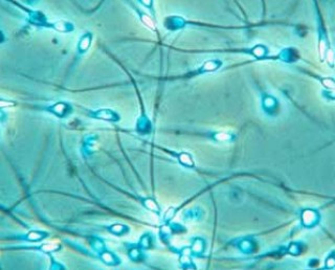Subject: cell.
<instances>
[{"label": "cell", "mask_w": 335, "mask_h": 270, "mask_svg": "<svg viewBox=\"0 0 335 270\" xmlns=\"http://www.w3.org/2000/svg\"><path fill=\"white\" fill-rule=\"evenodd\" d=\"M139 16H140V20H141V22H143L147 27H149L150 30H154V28H155V25H154L153 21L151 20L150 16H148L147 14L141 13V12H139Z\"/></svg>", "instance_id": "1"}, {"label": "cell", "mask_w": 335, "mask_h": 270, "mask_svg": "<svg viewBox=\"0 0 335 270\" xmlns=\"http://www.w3.org/2000/svg\"><path fill=\"white\" fill-rule=\"evenodd\" d=\"M1 102H3V103H1V107L3 108V107L5 106V104H4V101H1ZM8 106H10V107H11V106H14V104H12V103H8Z\"/></svg>", "instance_id": "2"}]
</instances>
